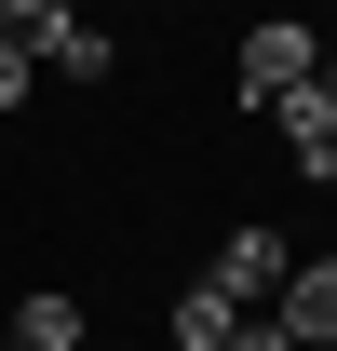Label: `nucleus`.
I'll return each mask as SVG.
<instances>
[{
	"label": "nucleus",
	"instance_id": "f257e3e1",
	"mask_svg": "<svg viewBox=\"0 0 337 351\" xmlns=\"http://www.w3.org/2000/svg\"><path fill=\"white\" fill-rule=\"evenodd\" d=\"M310 68H324V41H310L297 14H256V27H243V54H229V95H243V108H270V95H297Z\"/></svg>",
	"mask_w": 337,
	"mask_h": 351
},
{
	"label": "nucleus",
	"instance_id": "f03ea898",
	"mask_svg": "<svg viewBox=\"0 0 337 351\" xmlns=\"http://www.w3.org/2000/svg\"><path fill=\"white\" fill-rule=\"evenodd\" d=\"M270 324H284L297 351H337V257H284V284H270Z\"/></svg>",
	"mask_w": 337,
	"mask_h": 351
},
{
	"label": "nucleus",
	"instance_id": "7ed1b4c3",
	"mask_svg": "<svg viewBox=\"0 0 337 351\" xmlns=\"http://www.w3.org/2000/svg\"><path fill=\"white\" fill-rule=\"evenodd\" d=\"M203 284H216V298H229V311H270V284H284V230H229V243H216V270H203Z\"/></svg>",
	"mask_w": 337,
	"mask_h": 351
},
{
	"label": "nucleus",
	"instance_id": "20e7f679",
	"mask_svg": "<svg viewBox=\"0 0 337 351\" xmlns=\"http://www.w3.org/2000/svg\"><path fill=\"white\" fill-rule=\"evenodd\" d=\"M256 122L284 135V162L310 176V189H324V149H337V108H324V82H297V95H270V108H256Z\"/></svg>",
	"mask_w": 337,
	"mask_h": 351
},
{
	"label": "nucleus",
	"instance_id": "39448f33",
	"mask_svg": "<svg viewBox=\"0 0 337 351\" xmlns=\"http://www.w3.org/2000/svg\"><path fill=\"white\" fill-rule=\"evenodd\" d=\"M14 351H82V298L68 284H27L14 298Z\"/></svg>",
	"mask_w": 337,
	"mask_h": 351
},
{
	"label": "nucleus",
	"instance_id": "423d86ee",
	"mask_svg": "<svg viewBox=\"0 0 337 351\" xmlns=\"http://www.w3.org/2000/svg\"><path fill=\"white\" fill-rule=\"evenodd\" d=\"M68 27H82L68 0H0V41H14V54H54V41H68Z\"/></svg>",
	"mask_w": 337,
	"mask_h": 351
},
{
	"label": "nucleus",
	"instance_id": "0eeeda50",
	"mask_svg": "<svg viewBox=\"0 0 337 351\" xmlns=\"http://www.w3.org/2000/svg\"><path fill=\"white\" fill-rule=\"evenodd\" d=\"M41 68H68V82H108V68H122V41H108V27H68Z\"/></svg>",
	"mask_w": 337,
	"mask_h": 351
},
{
	"label": "nucleus",
	"instance_id": "6e6552de",
	"mask_svg": "<svg viewBox=\"0 0 337 351\" xmlns=\"http://www.w3.org/2000/svg\"><path fill=\"white\" fill-rule=\"evenodd\" d=\"M216 338H229V298L189 284V298H175V351H216Z\"/></svg>",
	"mask_w": 337,
	"mask_h": 351
},
{
	"label": "nucleus",
	"instance_id": "1a4fd4ad",
	"mask_svg": "<svg viewBox=\"0 0 337 351\" xmlns=\"http://www.w3.org/2000/svg\"><path fill=\"white\" fill-rule=\"evenodd\" d=\"M216 351H297V338L270 324V311H229V338H216Z\"/></svg>",
	"mask_w": 337,
	"mask_h": 351
},
{
	"label": "nucleus",
	"instance_id": "9d476101",
	"mask_svg": "<svg viewBox=\"0 0 337 351\" xmlns=\"http://www.w3.org/2000/svg\"><path fill=\"white\" fill-rule=\"evenodd\" d=\"M27 82H41V54H14V41H0V108H27Z\"/></svg>",
	"mask_w": 337,
	"mask_h": 351
},
{
	"label": "nucleus",
	"instance_id": "9b49d317",
	"mask_svg": "<svg viewBox=\"0 0 337 351\" xmlns=\"http://www.w3.org/2000/svg\"><path fill=\"white\" fill-rule=\"evenodd\" d=\"M310 82H324V108H337V54H324V68H310Z\"/></svg>",
	"mask_w": 337,
	"mask_h": 351
},
{
	"label": "nucleus",
	"instance_id": "f8f14e48",
	"mask_svg": "<svg viewBox=\"0 0 337 351\" xmlns=\"http://www.w3.org/2000/svg\"><path fill=\"white\" fill-rule=\"evenodd\" d=\"M324 189H337V149H324Z\"/></svg>",
	"mask_w": 337,
	"mask_h": 351
}]
</instances>
